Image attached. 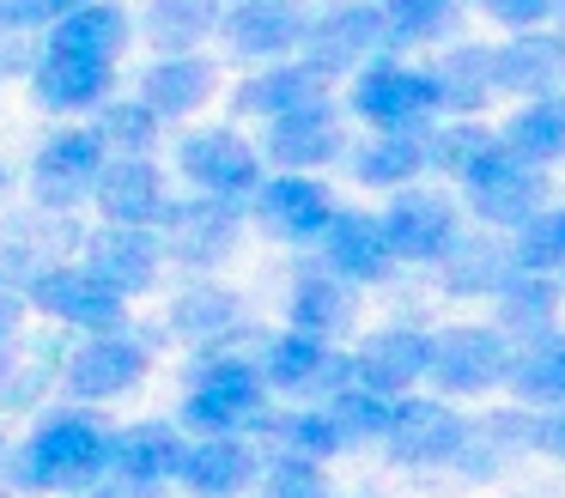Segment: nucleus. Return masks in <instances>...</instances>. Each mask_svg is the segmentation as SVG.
<instances>
[{"mask_svg":"<svg viewBox=\"0 0 565 498\" xmlns=\"http://www.w3.org/2000/svg\"><path fill=\"white\" fill-rule=\"evenodd\" d=\"M110 444L116 425L98 420L92 407H55L38 420V432H25V444L7 449V474L0 480L13 492H92L110 474Z\"/></svg>","mask_w":565,"mask_h":498,"instance_id":"nucleus-1","label":"nucleus"},{"mask_svg":"<svg viewBox=\"0 0 565 498\" xmlns=\"http://www.w3.org/2000/svg\"><path fill=\"white\" fill-rule=\"evenodd\" d=\"M353 116L371 121L377 134H426L444 109L438 73L426 67H402V61H371L353 80Z\"/></svg>","mask_w":565,"mask_h":498,"instance_id":"nucleus-2","label":"nucleus"},{"mask_svg":"<svg viewBox=\"0 0 565 498\" xmlns=\"http://www.w3.org/2000/svg\"><path fill=\"white\" fill-rule=\"evenodd\" d=\"M262 420H268V383L249 359H213L183 395V425L195 437H213V432L244 437Z\"/></svg>","mask_w":565,"mask_h":498,"instance_id":"nucleus-3","label":"nucleus"},{"mask_svg":"<svg viewBox=\"0 0 565 498\" xmlns=\"http://www.w3.org/2000/svg\"><path fill=\"white\" fill-rule=\"evenodd\" d=\"M511 371V335L487 322L438 328L426 340V383H438V395H487Z\"/></svg>","mask_w":565,"mask_h":498,"instance_id":"nucleus-4","label":"nucleus"},{"mask_svg":"<svg viewBox=\"0 0 565 498\" xmlns=\"http://www.w3.org/2000/svg\"><path fill=\"white\" fill-rule=\"evenodd\" d=\"M298 49H305V61L322 80H334V73L371 67L390 49V24H383L377 0H341V7H322L317 19H305Z\"/></svg>","mask_w":565,"mask_h":498,"instance_id":"nucleus-5","label":"nucleus"},{"mask_svg":"<svg viewBox=\"0 0 565 498\" xmlns=\"http://www.w3.org/2000/svg\"><path fill=\"white\" fill-rule=\"evenodd\" d=\"M159 250L183 267H220L237 250L244 231V201H220V194H189V201H164L159 213Z\"/></svg>","mask_w":565,"mask_h":498,"instance_id":"nucleus-6","label":"nucleus"},{"mask_svg":"<svg viewBox=\"0 0 565 498\" xmlns=\"http://www.w3.org/2000/svg\"><path fill=\"white\" fill-rule=\"evenodd\" d=\"M177 170L195 182V194H220V201H244L256 194V182L268 177L262 152L237 128H189L177 140Z\"/></svg>","mask_w":565,"mask_h":498,"instance_id":"nucleus-7","label":"nucleus"},{"mask_svg":"<svg viewBox=\"0 0 565 498\" xmlns=\"http://www.w3.org/2000/svg\"><path fill=\"white\" fill-rule=\"evenodd\" d=\"M19 298H25L31 310L55 316V322L86 328V335H98V328H122V310H128V298H116V292L79 262H43L38 274L19 286Z\"/></svg>","mask_w":565,"mask_h":498,"instance_id":"nucleus-8","label":"nucleus"},{"mask_svg":"<svg viewBox=\"0 0 565 498\" xmlns=\"http://www.w3.org/2000/svg\"><path fill=\"white\" fill-rule=\"evenodd\" d=\"M147 364H152V352L140 347L128 328H98V335H86L67 352L62 389L74 401H116V395L147 383Z\"/></svg>","mask_w":565,"mask_h":498,"instance_id":"nucleus-9","label":"nucleus"},{"mask_svg":"<svg viewBox=\"0 0 565 498\" xmlns=\"http://www.w3.org/2000/svg\"><path fill=\"white\" fill-rule=\"evenodd\" d=\"M468 437V420L450 401H426V395H395L390 425H383L377 444L390 449L402 468H450L456 449Z\"/></svg>","mask_w":565,"mask_h":498,"instance_id":"nucleus-10","label":"nucleus"},{"mask_svg":"<svg viewBox=\"0 0 565 498\" xmlns=\"http://www.w3.org/2000/svg\"><path fill=\"white\" fill-rule=\"evenodd\" d=\"M383 237H390L395 262H444V255L462 243V213H456L444 194L431 189H395V201L377 213Z\"/></svg>","mask_w":565,"mask_h":498,"instance_id":"nucleus-11","label":"nucleus"},{"mask_svg":"<svg viewBox=\"0 0 565 498\" xmlns=\"http://www.w3.org/2000/svg\"><path fill=\"white\" fill-rule=\"evenodd\" d=\"M104 170V146L92 128H62L38 146L31 158V194L43 213H74L79 201H92V182Z\"/></svg>","mask_w":565,"mask_h":498,"instance_id":"nucleus-12","label":"nucleus"},{"mask_svg":"<svg viewBox=\"0 0 565 498\" xmlns=\"http://www.w3.org/2000/svg\"><path fill=\"white\" fill-rule=\"evenodd\" d=\"M462 194L468 206H475L487 225L499 231H516L529 213H541V182H535V165H523V158H511L499 140L487 146V152L475 158V165L462 170Z\"/></svg>","mask_w":565,"mask_h":498,"instance_id":"nucleus-13","label":"nucleus"},{"mask_svg":"<svg viewBox=\"0 0 565 498\" xmlns=\"http://www.w3.org/2000/svg\"><path fill=\"white\" fill-rule=\"evenodd\" d=\"M256 371H262V383L280 389V395H322V401L353 383L347 352H334V340L298 335V328H286V335H274L268 347H262Z\"/></svg>","mask_w":565,"mask_h":498,"instance_id":"nucleus-14","label":"nucleus"},{"mask_svg":"<svg viewBox=\"0 0 565 498\" xmlns=\"http://www.w3.org/2000/svg\"><path fill=\"white\" fill-rule=\"evenodd\" d=\"M341 152H347L341 109L329 97H310V104L274 116L268 140H262V165H280V170H317V165H334Z\"/></svg>","mask_w":565,"mask_h":498,"instance_id":"nucleus-15","label":"nucleus"},{"mask_svg":"<svg viewBox=\"0 0 565 498\" xmlns=\"http://www.w3.org/2000/svg\"><path fill=\"white\" fill-rule=\"evenodd\" d=\"M159 262H164V250H159V231L152 225H110L104 219V231L86 237V262L79 267H92L116 298H140L159 279Z\"/></svg>","mask_w":565,"mask_h":498,"instance_id":"nucleus-16","label":"nucleus"},{"mask_svg":"<svg viewBox=\"0 0 565 498\" xmlns=\"http://www.w3.org/2000/svg\"><path fill=\"white\" fill-rule=\"evenodd\" d=\"M256 219L268 231H280L286 243H317L334 219V201L310 170H280V177H262L256 194H249Z\"/></svg>","mask_w":565,"mask_h":498,"instance_id":"nucleus-17","label":"nucleus"},{"mask_svg":"<svg viewBox=\"0 0 565 498\" xmlns=\"http://www.w3.org/2000/svg\"><path fill=\"white\" fill-rule=\"evenodd\" d=\"M256 474H262L256 444H249V437H225V432L189 437L183 462H177V486H183L189 498H237V492L256 486Z\"/></svg>","mask_w":565,"mask_h":498,"instance_id":"nucleus-18","label":"nucleus"},{"mask_svg":"<svg viewBox=\"0 0 565 498\" xmlns=\"http://www.w3.org/2000/svg\"><path fill=\"white\" fill-rule=\"evenodd\" d=\"M426 340L431 335H419V328H377V335H365V347L347 352L353 383L383 401L414 395V383H426Z\"/></svg>","mask_w":565,"mask_h":498,"instance_id":"nucleus-19","label":"nucleus"},{"mask_svg":"<svg viewBox=\"0 0 565 498\" xmlns=\"http://www.w3.org/2000/svg\"><path fill=\"white\" fill-rule=\"evenodd\" d=\"M492 92L511 97H559L565 92V36L559 31H516L492 49Z\"/></svg>","mask_w":565,"mask_h":498,"instance_id":"nucleus-20","label":"nucleus"},{"mask_svg":"<svg viewBox=\"0 0 565 498\" xmlns=\"http://www.w3.org/2000/svg\"><path fill=\"white\" fill-rule=\"evenodd\" d=\"M220 36L237 61H286L305 36V12L292 0H237L220 12Z\"/></svg>","mask_w":565,"mask_h":498,"instance_id":"nucleus-21","label":"nucleus"},{"mask_svg":"<svg viewBox=\"0 0 565 498\" xmlns=\"http://www.w3.org/2000/svg\"><path fill=\"white\" fill-rule=\"evenodd\" d=\"M317 243H322V267H329L334 279H347V286H377L395 267L377 213H334Z\"/></svg>","mask_w":565,"mask_h":498,"instance_id":"nucleus-22","label":"nucleus"},{"mask_svg":"<svg viewBox=\"0 0 565 498\" xmlns=\"http://www.w3.org/2000/svg\"><path fill=\"white\" fill-rule=\"evenodd\" d=\"M92 201L104 206L110 225H159L164 213V177L152 158H104L98 182H92Z\"/></svg>","mask_w":565,"mask_h":498,"instance_id":"nucleus-23","label":"nucleus"},{"mask_svg":"<svg viewBox=\"0 0 565 498\" xmlns=\"http://www.w3.org/2000/svg\"><path fill=\"white\" fill-rule=\"evenodd\" d=\"M110 61H92V55H67V49H43L31 61V97L55 116H74V109H92L104 104L110 92Z\"/></svg>","mask_w":565,"mask_h":498,"instance_id":"nucleus-24","label":"nucleus"},{"mask_svg":"<svg viewBox=\"0 0 565 498\" xmlns=\"http://www.w3.org/2000/svg\"><path fill=\"white\" fill-rule=\"evenodd\" d=\"M189 437L164 420H140V425H122L110 444V474L122 480H140V486H177V462H183Z\"/></svg>","mask_w":565,"mask_h":498,"instance_id":"nucleus-25","label":"nucleus"},{"mask_svg":"<svg viewBox=\"0 0 565 498\" xmlns=\"http://www.w3.org/2000/svg\"><path fill=\"white\" fill-rule=\"evenodd\" d=\"M504 389H511L523 407H535V413L565 401V335L553 322L535 328V335H523V347H511Z\"/></svg>","mask_w":565,"mask_h":498,"instance_id":"nucleus-26","label":"nucleus"},{"mask_svg":"<svg viewBox=\"0 0 565 498\" xmlns=\"http://www.w3.org/2000/svg\"><path fill=\"white\" fill-rule=\"evenodd\" d=\"M310 97H329V80H322L310 61H274V67L249 73V80L237 85V92H232V109H237V116L274 121V116H286V109L310 104Z\"/></svg>","mask_w":565,"mask_h":498,"instance_id":"nucleus-27","label":"nucleus"},{"mask_svg":"<svg viewBox=\"0 0 565 498\" xmlns=\"http://www.w3.org/2000/svg\"><path fill=\"white\" fill-rule=\"evenodd\" d=\"M213 92V61L201 55H159L147 73H140V104L159 121H183L207 104Z\"/></svg>","mask_w":565,"mask_h":498,"instance_id":"nucleus-28","label":"nucleus"},{"mask_svg":"<svg viewBox=\"0 0 565 498\" xmlns=\"http://www.w3.org/2000/svg\"><path fill=\"white\" fill-rule=\"evenodd\" d=\"M128 31H135V19H128L122 0H86V7L62 12V19L50 24V49H67V55H92V61H110L122 55Z\"/></svg>","mask_w":565,"mask_h":498,"instance_id":"nucleus-29","label":"nucleus"},{"mask_svg":"<svg viewBox=\"0 0 565 498\" xmlns=\"http://www.w3.org/2000/svg\"><path fill=\"white\" fill-rule=\"evenodd\" d=\"M292 328L298 335H317V340H334L347 335V322H353V286L347 279H334L329 267H317V274H298L292 279Z\"/></svg>","mask_w":565,"mask_h":498,"instance_id":"nucleus-30","label":"nucleus"},{"mask_svg":"<svg viewBox=\"0 0 565 498\" xmlns=\"http://www.w3.org/2000/svg\"><path fill=\"white\" fill-rule=\"evenodd\" d=\"M499 146L523 165H553L565 158V97H529L499 128Z\"/></svg>","mask_w":565,"mask_h":498,"instance_id":"nucleus-31","label":"nucleus"},{"mask_svg":"<svg viewBox=\"0 0 565 498\" xmlns=\"http://www.w3.org/2000/svg\"><path fill=\"white\" fill-rule=\"evenodd\" d=\"M365 189H407V182L426 170V146L419 134H377V140H359L353 152H341Z\"/></svg>","mask_w":565,"mask_h":498,"instance_id":"nucleus-32","label":"nucleus"},{"mask_svg":"<svg viewBox=\"0 0 565 498\" xmlns=\"http://www.w3.org/2000/svg\"><path fill=\"white\" fill-rule=\"evenodd\" d=\"M220 0H147V36L159 55H195V43H207L220 31Z\"/></svg>","mask_w":565,"mask_h":498,"instance_id":"nucleus-33","label":"nucleus"},{"mask_svg":"<svg viewBox=\"0 0 565 498\" xmlns=\"http://www.w3.org/2000/svg\"><path fill=\"white\" fill-rule=\"evenodd\" d=\"M244 328V304L225 286H183V298L171 304V335L183 340H232Z\"/></svg>","mask_w":565,"mask_h":498,"instance_id":"nucleus-34","label":"nucleus"},{"mask_svg":"<svg viewBox=\"0 0 565 498\" xmlns=\"http://www.w3.org/2000/svg\"><path fill=\"white\" fill-rule=\"evenodd\" d=\"M492 304H499L504 335H535V328L553 322L559 286H553V274H523V267H511V274L499 279V292H492Z\"/></svg>","mask_w":565,"mask_h":498,"instance_id":"nucleus-35","label":"nucleus"},{"mask_svg":"<svg viewBox=\"0 0 565 498\" xmlns=\"http://www.w3.org/2000/svg\"><path fill=\"white\" fill-rule=\"evenodd\" d=\"M268 437L280 444V456H305V462H329V456H341V425L329 420V407H298V413H268Z\"/></svg>","mask_w":565,"mask_h":498,"instance_id":"nucleus-36","label":"nucleus"},{"mask_svg":"<svg viewBox=\"0 0 565 498\" xmlns=\"http://www.w3.org/2000/svg\"><path fill=\"white\" fill-rule=\"evenodd\" d=\"M438 92H444V109L456 116H475L480 104L492 97V49L487 43H456L438 67Z\"/></svg>","mask_w":565,"mask_h":498,"instance_id":"nucleus-37","label":"nucleus"},{"mask_svg":"<svg viewBox=\"0 0 565 498\" xmlns=\"http://www.w3.org/2000/svg\"><path fill=\"white\" fill-rule=\"evenodd\" d=\"M98 109V146L104 158H147L152 140H159V116H152L140 97H110V104H92Z\"/></svg>","mask_w":565,"mask_h":498,"instance_id":"nucleus-38","label":"nucleus"},{"mask_svg":"<svg viewBox=\"0 0 565 498\" xmlns=\"http://www.w3.org/2000/svg\"><path fill=\"white\" fill-rule=\"evenodd\" d=\"M511 274V250L499 243H480V237H462L450 255H444V286L462 292V298H480V292H499V279Z\"/></svg>","mask_w":565,"mask_h":498,"instance_id":"nucleus-39","label":"nucleus"},{"mask_svg":"<svg viewBox=\"0 0 565 498\" xmlns=\"http://www.w3.org/2000/svg\"><path fill=\"white\" fill-rule=\"evenodd\" d=\"M511 267H523V274H565V206L559 213H529L516 225Z\"/></svg>","mask_w":565,"mask_h":498,"instance_id":"nucleus-40","label":"nucleus"},{"mask_svg":"<svg viewBox=\"0 0 565 498\" xmlns=\"http://www.w3.org/2000/svg\"><path fill=\"white\" fill-rule=\"evenodd\" d=\"M492 140H499V134L480 128V121H450V128H426V134H419V146H426V170H444V177H462V170L475 165Z\"/></svg>","mask_w":565,"mask_h":498,"instance_id":"nucleus-41","label":"nucleus"},{"mask_svg":"<svg viewBox=\"0 0 565 498\" xmlns=\"http://www.w3.org/2000/svg\"><path fill=\"white\" fill-rule=\"evenodd\" d=\"M322 407H329L334 425H341V444H371V437H383V425H390V407H395V401H383V395H371V389L347 383V389H334Z\"/></svg>","mask_w":565,"mask_h":498,"instance_id":"nucleus-42","label":"nucleus"},{"mask_svg":"<svg viewBox=\"0 0 565 498\" xmlns=\"http://www.w3.org/2000/svg\"><path fill=\"white\" fill-rule=\"evenodd\" d=\"M377 7H383V24H390V49L395 43H431L456 19V0H377Z\"/></svg>","mask_w":565,"mask_h":498,"instance_id":"nucleus-43","label":"nucleus"},{"mask_svg":"<svg viewBox=\"0 0 565 498\" xmlns=\"http://www.w3.org/2000/svg\"><path fill=\"white\" fill-rule=\"evenodd\" d=\"M249 492H256V498H334L329 480H322V468H317V462H305V456H274L268 468L256 474Z\"/></svg>","mask_w":565,"mask_h":498,"instance_id":"nucleus-44","label":"nucleus"},{"mask_svg":"<svg viewBox=\"0 0 565 498\" xmlns=\"http://www.w3.org/2000/svg\"><path fill=\"white\" fill-rule=\"evenodd\" d=\"M50 262V255L38 250V231L25 225V219H13V225H0V286L13 292V286H25L38 267Z\"/></svg>","mask_w":565,"mask_h":498,"instance_id":"nucleus-45","label":"nucleus"},{"mask_svg":"<svg viewBox=\"0 0 565 498\" xmlns=\"http://www.w3.org/2000/svg\"><path fill=\"white\" fill-rule=\"evenodd\" d=\"M74 7H86V0H0V31H13V36L50 31V24Z\"/></svg>","mask_w":565,"mask_h":498,"instance_id":"nucleus-46","label":"nucleus"},{"mask_svg":"<svg viewBox=\"0 0 565 498\" xmlns=\"http://www.w3.org/2000/svg\"><path fill=\"white\" fill-rule=\"evenodd\" d=\"M553 7H559V0H480V12L511 24V31H535L541 19H553Z\"/></svg>","mask_w":565,"mask_h":498,"instance_id":"nucleus-47","label":"nucleus"},{"mask_svg":"<svg viewBox=\"0 0 565 498\" xmlns=\"http://www.w3.org/2000/svg\"><path fill=\"white\" fill-rule=\"evenodd\" d=\"M529 449L565 462V401H559V407H541L535 420H529Z\"/></svg>","mask_w":565,"mask_h":498,"instance_id":"nucleus-48","label":"nucleus"},{"mask_svg":"<svg viewBox=\"0 0 565 498\" xmlns=\"http://www.w3.org/2000/svg\"><path fill=\"white\" fill-rule=\"evenodd\" d=\"M86 498H164V486H140V480H122V474H104Z\"/></svg>","mask_w":565,"mask_h":498,"instance_id":"nucleus-49","label":"nucleus"},{"mask_svg":"<svg viewBox=\"0 0 565 498\" xmlns=\"http://www.w3.org/2000/svg\"><path fill=\"white\" fill-rule=\"evenodd\" d=\"M19 322H25V298L0 286V352H7V340L19 335Z\"/></svg>","mask_w":565,"mask_h":498,"instance_id":"nucleus-50","label":"nucleus"},{"mask_svg":"<svg viewBox=\"0 0 565 498\" xmlns=\"http://www.w3.org/2000/svg\"><path fill=\"white\" fill-rule=\"evenodd\" d=\"M7 449H13V444H7V437H0V474H7Z\"/></svg>","mask_w":565,"mask_h":498,"instance_id":"nucleus-51","label":"nucleus"},{"mask_svg":"<svg viewBox=\"0 0 565 498\" xmlns=\"http://www.w3.org/2000/svg\"><path fill=\"white\" fill-rule=\"evenodd\" d=\"M553 12H559V36H565V0H559V7H553Z\"/></svg>","mask_w":565,"mask_h":498,"instance_id":"nucleus-52","label":"nucleus"},{"mask_svg":"<svg viewBox=\"0 0 565 498\" xmlns=\"http://www.w3.org/2000/svg\"><path fill=\"white\" fill-rule=\"evenodd\" d=\"M0 201H7V170H0Z\"/></svg>","mask_w":565,"mask_h":498,"instance_id":"nucleus-53","label":"nucleus"},{"mask_svg":"<svg viewBox=\"0 0 565 498\" xmlns=\"http://www.w3.org/2000/svg\"><path fill=\"white\" fill-rule=\"evenodd\" d=\"M55 498H86V492H55Z\"/></svg>","mask_w":565,"mask_h":498,"instance_id":"nucleus-54","label":"nucleus"},{"mask_svg":"<svg viewBox=\"0 0 565 498\" xmlns=\"http://www.w3.org/2000/svg\"><path fill=\"white\" fill-rule=\"evenodd\" d=\"M353 498H377V492H353Z\"/></svg>","mask_w":565,"mask_h":498,"instance_id":"nucleus-55","label":"nucleus"},{"mask_svg":"<svg viewBox=\"0 0 565 498\" xmlns=\"http://www.w3.org/2000/svg\"><path fill=\"white\" fill-rule=\"evenodd\" d=\"M0 371H7V352H0Z\"/></svg>","mask_w":565,"mask_h":498,"instance_id":"nucleus-56","label":"nucleus"}]
</instances>
